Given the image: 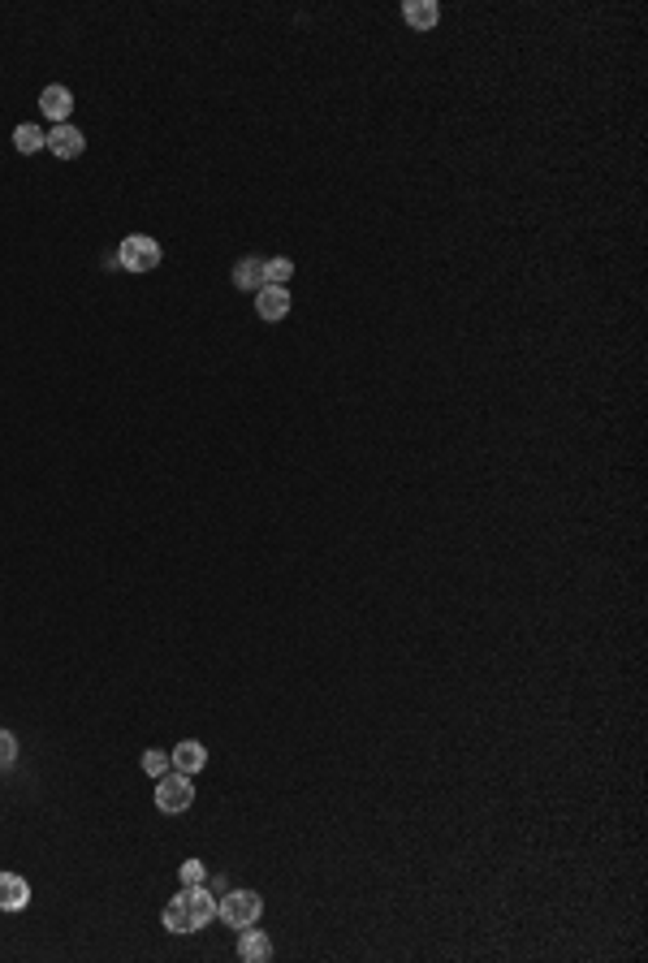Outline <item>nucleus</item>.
<instances>
[{"instance_id": "obj_4", "label": "nucleus", "mask_w": 648, "mask_h": 963, "mask_svg": "<svg viewBox=\"0 0 648 963\" xmlns=\"http://www.w3.org/2000/svg\"><path fill=\"white\" fill-rule=\"evenodd\" d=\"M182 898H186V907H190V920H195V933L203 929V925H212L216 920V895L208 890V882H200V885H186L182 890Z\"/></svg>"}, {"instance_id": "obj_13", "label": "nucleus", "mask_w": 648, "mask_h": 963, "mask_svg": "<svg viewBox=\"0 0 648 963\" xmlns=\"http://www.w3.org/2000/svg\"><path fill=\"white\" fill-rule=\"evenodd\" d=\"M14 148L22 151V156H35L39 148H48V134L39 130L35 121H22V126L14 130Z\"/></svg>"}, {"instance_id": "obj_11", "label": "nucleus", "mask_w": 648, "mask_h": 963, "mask_svg": "<svg viewBox=\"0 0 648 963\" xmlns=\"http://www.w3.org/2000/svg\"><path fill=\"white\" fill-rule=\"evenodd\" d=\"M268 281H264V260H255V255H247V260H238L233 264V290H264Z\"/></svg>"}, {"instance_id": "obj_1", "label": "nucleus", "mask_w": 648, "mask_h": 963, "mask_svg": "<svg viewBox=\"0 0 648 963\" xmlns=\"http://www.w3.org/2000/svg\"><path fill=\"white\" fill-rule=\"evenodd\" d=\"M260 912H264V898L255 895V890H230L225 898H216V916H221L230 929H247V925H255Z\"/></svg>"}, {"instance_id": "obj_2", "label": "nucleus", "mask_w": 648, "mask_h": 963, "mask_svg": "<svg viewBox=\"0 0 648 963\" xmlns=\"http://www.w3.org/2000/svg\"><path fill=\"white\" fill-rule=\"evenodd\" d=\"M117 264L126 273H134V277H143V273H151L160 264V243L148 238V233H130V238H121V246H117Z\"/></svg>"}, {"instance_id": "obj_16", "label": "nucleus", "mask_w": 648, "mask_h": 963, "mask_svg": "<svg viewBox=\"0 0 648 963\" xmlns=\"http://www.w3.org/2000/svg\"><path fill=\"white\" fill-rule=\"evenodd\" d=\"M143 769H148L151 778H160V773H169V769H173V761H169L165 748H148V751H143Z\"/></svg>"}, {"instance_id": "obj_6", "label": "nucleus", "mask_w": 648, "mask_h": 963, "mask_svg": "<svg viewBox=\"0 0 648 963\" xmlns=\"http://www.w3.org/2000/svg\"><path fill=\"white\" fill-rule=\"evenodd\" d=\"M31 903V882L22 873H0V912H22Z\"/></svg>"}, {"instance_id": "obj_15", "label": "nucleus", "mask_w": 648, "mask_h": 963, "mask_svg": "<svg viewBox=\"0 0 648 963\" xmlns=\"http://www.w3.org/2000/svg\"><path fill=\"white\" fill-rule=\"evenodd\" d=\"M290 277H294V260H285V255L264 260V281H268V285H285Z\"/></svg>"}, {"instance_id": "obj_3", "label": "nucleus", "mask_w": 648, "mask_h": 963, "mask_svg": "<svg viewBox=\"0 0 648 963\" xmlns=\"http://www.w3.org/2000/svg\"><path fill=\"white\" fill-rule=\"evenodd\" d=\"M195 803V786H190V778L186 773H178V769H169V773H160L156 778V808L169 816L186 813Z\"/></svg>"}, {"instance_id": "obj_7", "label": "nucleus", "mask_w": 648, "mask_h": 963, "mask_svg": "<svg viewBox=\"0 0 648 963\" xmlns=\"http://www.w3.org/2000/svg\"><path fill=\"white\" fill-rule=\"evenodd\" d=\"M255 311H260V320H285L290 316V290L285 285L255 290Z\"/></svg>"}, {"instance_id": "obj_12", "label": "nucleus", "mask_w": 648, "mask_h": 963, "mask_svg": "<svg viewBox=\"0 0 648 963\" xmlns=\"http://www.w3.org/2000/svg\"><path fill=\"white\" fill-rule=\"evenodd\" d=\"M402 17H406V26H416V31H432V26L441 22V5H437V0H411V5H402Z\"/></svg>"}, {"instance_id": "obj_10", "label": "nucleus", "mask_w": 648, "mask_h": 963, "mask_svg": "<svg viewBox=\"0 0 648 963\" xmlns=\"http://www.w3.org/2000/svg\"><path fill=\"white\" fill-rule=\"evenodd\" d=\"M169 761H173V769H178V773H186V778H190V773L208 769V748H203V743H195V739H182V743L173 748V756H169Z\"/></svg>"}, {"instance_id": "obj_17", "label": "nucleus", "mask_w": 648, "mask_h": 963, "mask_svg": "<svg viewBox=\"0 0 648 963\" xmlns=\"http://www.w3.org/2000/svg\"><path fill=\"white\" fill-rule=\"evenodd\" d=\"M200 882H208V865H203V860H186V865H182V885H200Z\"/></svg>"}, {"instance_id": "obj_8", "label": "nucleus", "mask_w": 648, "mask_h": 963, "mask_svg": "<svg viewBox=\"0 0 648 963\" xmlns=\"http://www.w3.org/2000/svg\"><path fill=\"white\" fill-rule=\"evenodd\" d=\"M83 148H87V139H83V130H74V126H52V134H48V151L52 156H61V160H74V156H83Z\"/></svg>"}, {"instance_id": "obj_14", "label": "nucleus", "mask_w": 648, "mask_h": 963, "mask_svg": "<svg viewBox=\"0 0 648 963\" xmlns=\"http://www.w3.org/2000/svg\"><path fill=\"white\" fill-rule=\"evenodd\" d=\"M160 920H165V929H169V933H195V920H190V907H186V898H182V895L169 903Z\"/></svg>"}, {"instance_id": "obj_9", "label": "nucleus", "mask_w": 648, "mask_h": 963, "mask_svg": "<svg viewBox=\"0 0 648 963\" xmlns=\"http://www.w3.org/2000/svg\"><path fill=\"white\" fill-rule=\"evenodd\" d=\"M39 109L57 121V126H66L69 121V109H74V96H69V87H61V82H52V87H44L39 91Z\"/></svg>"}, {"instance_id": "obj_18", "label": "nucleus", "mask_w": 648, "mask_h": 963, "mask_svg": "<svg viewBox=\"0 0 648 963\" xmlns=\"http://www.w3.org/2000/svg\"><path fill=\"white\" fill-rule=\"evenodd\" d=\"M14 761H17V735L0 730V769H9Z\"/></svg>"}, {"instance_id": "obj_5", "label": "nucleus", "mask_w": 648, "mask_h": 963, "mask_svg": "<svg viewBox=\"0 0 648 963\" xmlns=\"http://www.w3.org/2000/svg\"><path fill=\"white\" fill-rule=\"evenodd\" d=\"M238 959H242V963H264V959H273V937H268L264 929H255V925L238 929Z\"/></svg>"}]
</instances>
